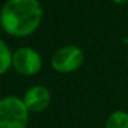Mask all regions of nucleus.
Segmentation results:
<instances>
[{"mask_svg": "<svg viewBox=\"0 0 128 128\" xmlns=\"http://www.w3.org/2000/svg\"><path fill=\"white\" fill-rule=\"evenodd\" d=\"M42 20L39 0H8L0 11V24L5 32L15 38H26L36 31Z\"/></svg>", "mask_w": 128, "mask_h": 128, "instance_id": "f257e3e1", "label": "nucleus"}, {"mask_svg": "<svg viewBox=\"0 0 128 128\" xmlns=\"http://www.w3.org/2000/svg\"><path fill=\"white\" fill-rule=\"evenodd\" d=\"M29 110L22 100L9 96L0 100V128H26Z\"/></svg>", "mask_w": 128, "mask_h": 128, "instance_id": "f03ea898", "label": "nucleus"}, {"mask_svg": "<svg viewBox=\"0 0 128 128\" xmlns=\"http://www.w3.org/2000/svg\"><path fill=\"white\" fill-rule=\"evenodd\" d=\"M84 64V52L78 46L67 45L58 48L52 58L51 66L56 72L60 74H70L78 70Z\"/></svg>", "mask_w": 128, "mask_h": 128, "instance_id": "7ed1b4c3", "label": "nucleus"}, {"mask_svg": "<svg viewBox=\"0 0 128 128\" xmlns=\"http://www.w3.org/2000/svg\"><path fill=\"white\" fill-rule=\"evenodd\" d=\"M12 66L20 75L34 76L42 67L40 54L31 47H20L12 54Z\"/></svg>", "mask_w": 128, "mask_h": 128, "instance_id": "20e7f679", "label": "nucleus"}, {"mask_svg": "<svg viewBox=\"0 0 128 128\" xmlns=\"http://www.w3.org/2000/svg\"><path fill=\"white\" fill-rule=\"evenodd\" d=\"M29 112H41L51 102V93L44 86L36 85L30 87L22 98Z\"/></svg>", "mask_w": 128, "mask_h": 128, "instance_id": "39448f33", "label": "nucleus"}, {"mask_svg": "<svg viewBox=\"0 0 128 128\" xmlns=\"http://www.w3.org/2000/svg\"><path fill=\"white\" fill-rule=\"evenodd\" d=\"M106 128H128V113L124 111L112 112L106 121Z\"/></svg>", "mask_w": 128, "mask_h": 128, "instance_id": "423d86ee", "label": "nucleus"}, {"mask_svg": "<svg viewBox=\"0 0 128 128\" xmlns=\"http://www.w3.org/2000/svg\"><path fill=\"white\" fill-rule=\"evenodd\" d=\"M12 65V54L9 46L0 39V75L5 74Z\"/></svg>", "mask_w": 128, "mask_h": 128, "instance_id": "0eeeda50", "label": "nucleus"}, {"mask_svg": "<svg viewBox=\"0 0 128 128\" xmlns=\"http://www.w3.org/2000/svg\"><path fill=\"white\" fill-rule=\"evenodd\" d=\"M116 4H127L128 0H113Z\"/></svg>", "mask_w": 128, "mask_h": 128, "instance_id": "6e6552de", "label": "nucleus"}]
</instances>
